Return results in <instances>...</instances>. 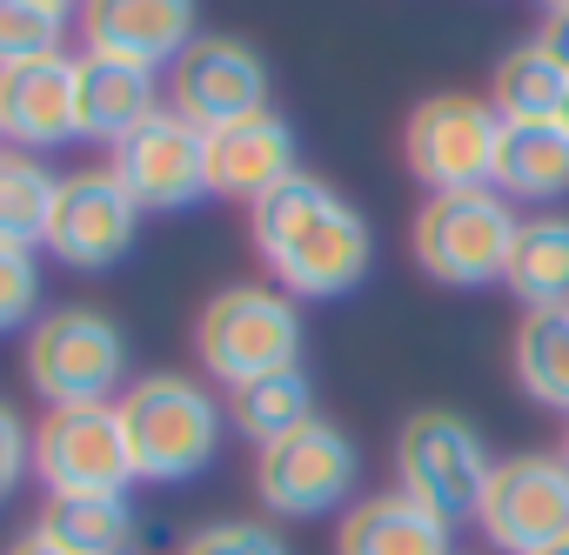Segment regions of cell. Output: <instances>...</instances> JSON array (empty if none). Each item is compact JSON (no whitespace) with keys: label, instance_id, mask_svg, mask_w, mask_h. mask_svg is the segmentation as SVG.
I'll return each mask as SVG.
<instances>
[{"label":"cell","instance_id":"obj_6","mask_svg":"<svg viewBox=\"0 0 569 555\" xmlns=\"http://www.w3.org/2000/svg\"><path fill=\"white\" fill-rule=\"evenodd\" d=\"M128 342L101 309H54L28 335V382L48 408H94L121 389Z\"/></svg>","mask_w":569,"mask_h":555},{"label":"cell","instance_id":"obj_13","mask_svg":"<svg viewBox=\"0 0 569 555\" xmlns=\"http://www.w3.org/2000/svg\"><path fill=\"white\" fill-rule=\"evenodd\" d=\"M168 108L181 121H194L201 134L228 128V121H248L268 108V68L248 41L234 34H201L174 68H168Z\"/></svg>","mask_w":569,"mask_h":555},{"label":"cell","instance_id":"obj_14","mask_svg":"<svg viewBox=\"0 0 569 555\" xmlns=\"http://www.w3.org/2000/svg\"><path fill=\"white\" fill-rule=\"evenodd\" d=\"M194 0H88L81 8V34H88V54H108V61H134V68H174L201 34H194Z\"/></svg>","mask_w":569,"mask_h":555},{"label":"cell","instance_id":"obj_34","mask_svg":"<svg viewBox=\"0 0 569 555\" xmlns=\"http://www.w3.org/2000/svg\"><path fill=\"white\" fill-rule=\"evenodd\" d=\"M556 121H562V128H569V94H562V114H556Z\"/></svg>","mask_w":569,"mask_h":555},{"label":"cell","instance_id":"obj_36","mask_svg":"<svg viewBox=\"0 0 569 555\" xmlns=\"http://www.w3.org/2000/svg\"><path fill=\"white\" fill-rule=\"evenodd\" d=\"M549 8H569V0H542V14H549Z\"/></svg>","mask_w":569,"mask_h":555},{"label":"cell","instance_id":"obj_2","mask_svg":"<svg viewBox=\"0 0 569 555\" xmlns=\"http://www.w3.org/2000/svg\"><path fill=\"white\" fill-rule=\"evenodd\" d=\"M141 482H194L221 448V402L188 375H141L114 402Z\"/></svg>","mask_w":569,"mask_h":555},{"label":"cell","instance_id":"obj_11","mask_svg":"<svg viewBox=\"0 0 569 555\" xmlns=\"http://www.w3.org/2000/svg\"><path fill=\"white\" fill-rule=\"evenodd\" d=\"M482 535L502 548V555H536L549 542L569 535V468L562 455H502L489 488H482V508H476Z\"/></svg>","mask_w":569,"mask_h":555},{"label":"cell","instance_id":"obj_20","mask_svg":"<svg viewBox=\"0 0 569 555\" xmlns=\"http://www.w3.org/2000/svg\"><path fill=\"white\" fill-rule=\"evenodd\" d=\"M502 282H509V295H516L529 315L569 309V214H536V221H522Z\"/></svg>","mask_w":569,"mask_h":555},{"label":"cell","instance_id":"obj_27","mask_svg":"<svg viewBox=\"0 0 569 555\" xmlns=\"http://www.w3.org/2000/svg\"><path fill=\"white\" fill-rule=\"evenodd\" d=\"M181 555H289V542H281L274 522H208L181 542Z\"/></svg>","mask_w":569,"mask_h":555},{"label":"cell","instance_id":"obj_28","mask_svg":"<svg viewBox=\"0 0 569 555\" xmlns=\"http://www.w3.org/2000/svg\"><path fill=\"white\" fill-rule=\"evenodd\" d=\"M34 302H41V274H34V248H8L0 241V335L34 322Z\"/></svg>","mask_w":569,"mask_h":555},{"label":"cell","instance_id":"obj_18","mask_svg":"<svg viewBox=\"0 0 569 555\" xmlns=\"http://www.w3.org/2000/svg\"><path fill=\"white\" fill-rule=\"evenodd\" d=\"M74 88H81V141H108V148H121L161 108L154 74L134 61H108V54H81Z\"/></svg>","mask_w":569,"mask_h":555},{"label":"cell","instance_id":"obj_19","mask_svg":"<svg viewBox=\"0 0 569 555\" xmlns=\"http://www.w3.org/2000/svg\"><path fill=\"white\" fill-rule=\"evenodd\" d=\"M496 194L562 201L569 194V128L562 121H509L502 154H496Z\"/></svg>","mask_w":569,"mask_h":555},{"label":"cell","instance_id":"obj_5","mask_svg":"<svg viewBox=\"0 0 569 555\" xmlns=\"http://www.w3.org/2000/svg\"><path fill=\"white\" fill-rule=\"evenodd\" d=\"M496 475V455L482 442V428L456 408H416L396 435V488L429 502L436 515L462 522L482 508V488Z\"/></svg>","mask_w":569,"mask_h":555},{"label":"cell","instance_id":"obj_8","mask_svg":"<svg viewBox=\"0 0 569 555\" xmlns=\"http://www.w3.org/2000/svg\"><path fill=\"white\" fill-rule=\"evenodd\" d=\"M502 114L476 94H429L416 101L402 128L409 174L429 194H462V188H496V154H502Z\"/></svg>","mask_w":569,"mask_h":555},{"label":"cell","instance_id":"obj_16","mask_svg":"<svg viewBox=\"0 0 569 555\" xmlns=\"http://www.w3.org/2000/svg\"><path fill=\"white\" fill-rule=\"evenodd\" d=\"M289 174H302L296 168V128L281 121L274 108H261V114L228 121V128L208 134V188L221 201H248L254 208L261 194H274Z\"/></svg>","mask_w":569,"mask_h":555},{"label":"cell","instance_id":"obj_33","mask_svg":"<svg viewBox=\"0 0 569 555\" xmlns=\"http://www.w3.org/2000/svg\"><path fill=\"white\" fill-rule=\"evenodd\" d=\"M536 555H569V535H562V542H549V548H536Z\"/></svg>","mask_w":569,"mask_h":555},{"label":"cell","instance_id":"obj_4","mask_svg":"<svg viewBox=\"0 0 569 555\" xmlns=\"http://www.w3.org/2000/svg\"><path fill=\"white\" fill-rule=\"evenodd\" d=\"M194 355L228 389H241L254 375L302 369V309H296V295L261 289V282L221 289L194 322Z\"/></svg>","mask_w":569,"mask_h":555},{"label":"cell","instance_id":"obj_10","mask_svg":"<svg viewBox=\"0 0 569 555\" xmlns=\"http://www.w3.org/2000/svg\"><path fill=\"white\" fill-rule=\"evenodd\" d=\"M114 181L134 194L141 214H181L194 208L208 188V134L194 121H181L174 108H154L121 148H114Z\"/></svg>","mask_w":569,"mask_h":555},{"label":"cell","instance_id":"obj_26","mask_svg":"<svg viewBox=\"0 0 569 555\" xmlns=\"http://www.w3.org/2000/svg\"><path fill=\"white\" fill-rule=\"evenodd\" d=\"M68 41V14L41 8V0H0V74L61 54Z\"/></svg>","mask_w":569,"mask_h":555},{"label":"cell","instance_id":"obj_7","mask_svg":"<svg viewBox=\"0 0 569 555\" xmlns=\"http://www.w3.org/2000/svg\"><path fill=\"white\" fill-rule=\"evenodd\" d=\"M362 482V455L336 422H302L296 435H281L268 448H254V495L268 515L281 522H316L329 508H342Z\"/></svg>","mask_w":569,"mask_h":555},{"label":"cell","instance_id":"obj_25","mask_svg":"<svg viewBox=\"0 0 569 555\" xmlns=\"http://www.w3.org/2000/svg\"><path fill=\"white\" fill-rule=\"evenodd\" d=\"M54 174L34 154H0V241L8 248H41L48 214H54Z\"/></svg>","mask_w":569,"mask_h":555},{"label":"cell","instance_id":"obj_9","mask_svg":"<svg viewBox=\"0 0 569 555\" xmlns=\"http://www.w3.org/2000/svg\"><path fill=\"white\" fill-rule=\"evenodd\" d=\"M34 475L48 495H128V482L141 475H134L114 402L48 408V422L34 428Z\"/></svg>","mask_w":569,"mask_h":555},{"label":"cell","instance_id":"obj_23","mask_svg":"<svg viewBox=\"0 0 569 555\" xmlns=\"http://www.w3.org/2000/svg\"><path fill=\"white\" fill-rule=\"evenodd\" d=\"M562 94H569V74L542 54V41H522L496 61L489 74V108L502 121H556L562 114Z\"/></svg>","mask_w":569,"mask_h":555},{"label":"cell","instance_id":"obj_17","mask_svg":"<svg viewBox=\"0 0 569 555\" xmlns=\"http://www.w3.org/2000/svg\"><path fill=\"white\" fill-rule=\"evenodd\" d=\"M449 542H456V522L402 488L362 495L336 528V555H456Z\"/></svg>","mask_w":569,"mask_h":555},{"label":"cell","instance_id":"obj_21","mask_svg":"<svg viewBox=\"0 0 569 555\" xmlns=\"http://www.w3.org/2000/svg\"><path fill=\"white\" fill-rule=\"evenodd\" d=\"M228 422L234 435H248L254 448L296 435L302 422H316V389L302 369H281V375H254L241 389H228Z\"/></svg>","mask_w":569,"mask_h":555},{"label":"cell","instance_id":"obj_3","mask_svg":"<svg viewBox=\"0 0 569 555\" xmlns=\"http://www.w3.org/2000/svg\"><path fill=\"white\" fill-rule=\"evenodd\" d=\"M516 234H522V214L509 208V194L462 188V194H429L416 208L409 248H416V268L429 274V282H442V289H489V282L509 274Z\"/></svg>","mask_w":569,"mask_h":555},{"label":"cell","instance_id":"obj_35","mask_svg":"<svg viewBox=\"0 0 569 555\" xmlns=\"http://www.w3.org/2000/svg\"><path fill=\"white\" fill-rule=\"evenodd\" d=\"M556 455H562V468H569V435H562V448H556Z\"/></svg>","mask_w":569,"mask_h":555},{"label":"cell","instance_id":"obj_29","mask_svg":"<svg viewBox=\"0 0 569 555\" xmlns=\"http://www.w3.org/2000/svg\"><path fill=\"white\" fill-rule=\"evenodd\" d=\"M28 468H34V428L21 422L14 402H0V502L28 482Z\"/></svg>","mask_w":569,"mask_h":555},{"label":"cell","instance_id":"obj_22","mask_svg":"<svg viewBox=\"0 0 569 555\" xmlns=\"http://www.w3.org/2000/svg\"><path fill=\"white\" fill-rule=\"evenodd\" d=\"M34 528L68 555H121L134 535V508L128 495H48Z\"/></svg>","mask_w":569,"mask_h":555},{"label":"cell","instance_id":"obj_12","mask_svg":"<svg viewBox=\"0 0 569 555\" xmlns=\"http://www.w3.org/2000/svg\"><path fill=\"white\" fill-rule=\"evenodd\" d=\"M141 234V208L134 194L114 181V168H81L54 188V214H48V254L81 268V274H101L114 268Z\"/></svg>","mask_w":569,"mask_h":555},{"label":"cell","instance_id":"obj_32","mask_svg":"<svg viewBox=\"0 0 569 555\" xmlns=\"http://www.w3.org/2000/svg\"><path fill=\"white\" fill-rule=\"evenodd\" d=\"M41 8H54V14H74V8H88V0H41Z\"/></svg>","mask_w":569,"mask_h":555},{"label":"cell","instance_id":"obj_1","mask_svg":"<svg viewBox=\"0 0 569 555\" xmlns=\"http://www.w3.org/2000/svg\"><path fill=\"white\" fill-rule=\"evenodd\" d=\"M248 234H254V254L268 261V274L281 282V295H302V302L349 295L369 274V254H376L356 201H342L309 168L248 208Z\"/></svg>","mask_w":569,"mask_h":555},{"label":"cell","instance_id":"obj_15","mask_svg":"<svg viewBox=\"0 0 569 555\" xmlns=\"http://www.w3.org/2000/svg\"><path fill=\"white\" fill-rule=\"evenodd\" d=\"M0 134L14 141V154H48V148L81 141V88H74L68 54L0 74Z\"/></svg>","mask_w":569,"mask_h":555},{"label":"cell","instance_id":"obj_24","mask_svg":"<svg viewBox=\"0 0 569 555\" xmlns=\"http://www.w3.org/2000/svg\"><path fill=\"white\" fill-rule=\"evenodd\" d=\"M516 382H522L529 402L569 415V309L522 315V329H516Z\"/></svg>","mask_w":569,"mask_h":555},{"label":"cell","instance_id":"obj_30","mask_svg":"<svg viewBox=\"0 0 569 555\" xmlns=\"http://www.w3.org/2000/svg\"><path fill=\"white\" fill-rule=\"evenodd\" d=\"M536 41H542V54L569 74V8H549V14H542V28H536Z\"/></svg>","mask_w":569,"mask_h":555},{"label":"cell","instance_id":"obj_31","mask_svg":"<svg viewBox=\"0 0 569 555\" xmlns=\"http://www.w3.org/2000/svg\"><path fill=\"white\" fill-rule=\"evenodd\" d=\"M8 555H68V548H54V542H48L41 528H28V535H21V542L8 548Z\"/></svg>","mask_w":569,"mask_h":555}]
</instances>
